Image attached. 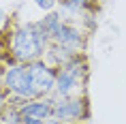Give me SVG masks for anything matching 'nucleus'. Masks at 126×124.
<instances>
[{
  "mask_svg": "<svg viewBox=\"0 0 126 124\" xmlns=\"http://www.w3.org/2000/svg\"><path fill=\"white\" fill-rule=\"evenodd\" d=\"M2 122H4V118H2V111H0V124H2Z\"/></svg>",
  "mask_w": 126,
  "mask_h": 124,
  "instance_id": "nucleus-15",
  "label": "nucleus"
},
{
  "mask_svg": "<svg viewBox=\"0 0 126 124\" xmlns=\"http://www.w3.org/2000/svg\"><path fill=\"white\" fill-rule=\"evenodd\" d=\"M2 86L7 88V92L13 98H36L32 90V84H30V73H28V64L24 62H13L9 60V64L4 66L2 71Z\"/></svg>",
  "mask_w": 126,
  "mask_h": 124,
  "instance_id": "nucleus-4",
  "label": "nucleus"
},
{
  "mask_svg": "<svg viewBox=\"0 0 126 124\" xmlns=\"http://www.w3.org/2000/svg\"><path fill=\"white\" fill-rule=\"evenodd\" d=\"M32 2L41 9V11H45V13H47V11H53V9L58 7L60 0H32Z\"/></svg>",
  "mask_w": 126,
  "mask_h": 124,
  "instance_id": "nucleus-11",
  "label": "nucleus"
},
{
  "mask_svg": "<svg viewBox=\"0 0 126 124\" xmlns=\"http://www.w3.org/2000/svg\"><path fill=\"white\" fill-rule=\"evenodd\" d=\"M75 56H79V53H73L71 49H66V47L51 43V45H49V49H47V53H45V60L49 62V64H53L56 69H58V66L66 64L68 60L75 58Z\"/></svg>",
  "mask_w": 126,
  "mask_h": 124,
  "instance_id": "nucleus-8",
  "label": "nucleus"
},
{
  "mask_svg": "<svg viewBox=\"0 0 126 124\" xmlns=\"http://www.w3.org/2000/svg\"><path fill=\"white\" fill-rule=\"evenodd\" d=\"M2 124H7V122H2Z\"/></svg>",
  "mask_w": 126,
  "mask_h": 124,
  "instance_id": "nucleus-16",
  "label": "nucleus"
},
{
  "mask_svg": "<svg viewBox=\"0 0 126 124\" xmlns=\"http://www.w3.org/2000/svg\"><path fill=\"white\" fill-rule=\"evenodd\" d=\"M21 118H34L47 122L53 113V96H39V98H28L17 107Z\"/></svg>",
  "mask_w": 126,
  "mask_h": 124,
  "instance_id": "nucleus-7",
  "label": "nucleus"
},
{
  "mask_svg": "<svg viewBox=\"0 0 126 124\" xmlns=\"http://www.w3.org/2000/svg\"><path fill=\"white\" fill-rule=\"evenodd\" d=\"M51 45L49 34L39 26V21H26L11 28L7 36V52L13 62H32L45 58L47 49Z\"/></svg>",
  "mask_w": 126,
  "mask_h": 124,
  "instance_id": "nucleus-1",
  "label": "nucleus"
},
{
  "mask_svg": "<svg viewBox=\"0 0 126 124\" xmlns=\"http://www.w3.org/2000/svg\"><path fill=\"white\" fill-rule=\"evenodd\" d=\"M62 124H88V122H62Z\"/></svg>",
  "mask_w": 126,
  "mask_h": 124,
  "instance_id": "nucleus-14",
  "label": "nucleus"
},
{
  "mask_svg": "<svg viewBox=\"0 0 126 124\" xmlns=\"http://www.w3.org/2000/svg\"><path fill=\"white\" fill-rule=\"evenodd\" d=\"M51 118L60 120V122H90L92 111H90L88 94L53 96V113H51Z\"/></svg>",
  "mask_w": 126,
  "mask_h": 124,
  "instance_id": "nucleus-3",
  "label": "nucleus"
},
{
  "mask_svg": "<svg viewBox=\"0 0 126 124\" xmlns=\"http://www.w3.org/2000/svg\"><path fill=\"white\" fill-rule=\"evenodd\" d=\"M9 96H11V94L7 92V88H4V86H2V81H0V111L7 109V105H9Z\"/></svg>",
  "mask_w": 126,
  "mask_h": 124,
  "instance_id": "nucleus-12",
  "label": "nucleus"
},
{
  "mask_svg": "<svg viewBox=\"0 0 126 124\" xmlns=\"http://www.w3.org/2000/svg\"><path fill=\"white\" fill-rule=\"evenodd\" d=\"M88 79H90V64L88 56L79 53L58 66L56 73V88L53 96H77V94H88Z\"/></svg>",
  "mask_w": 126,
  "mask_h": 124,
  "instance_id": "nucleus-2",
  "label": "nucleus"
},
{
  "mask_svg": "<svg viewBox=\"0 0 126 124\" xmlns=\"http://www.w3.org/2000/svg\"><path fill=\"white\" fill-rule=\"evenodd\" d=\"M28 73H30V84H32L34 96H51L56 88V73L58 69L49 64L45 58L28 62Z\"/></svg>",
  "mask_w": 126,
  "mask_h": 124,
  "instance_id": "nucleus-5",
  "label": "nucleus"
},
{
  "mask_svg": "<svg viewBox=\"0 0 126 124\" xmlns=\"http://www.w3.org/2000/svg\"><path fill=\"white\" fill-rule=\"evenodd\" d=\"M88 30L77 21H62V26L58 28V32L51 36V43L56 45H62L71 49L73 53H86L88 47Z\"/></svg>",
  "mask_w": 126,
  "mask_h": 124,
  "instance_id": "nucleus-6",
  "label": "nucleus"
},
{
  "mask_svg": "<svg viewBox=\"0 0 126 124\" xmlns=\"http://www.w3.org/2000/svg\"><path fill=\"white\" fill-rule=\"evenodd\" d=\"M4 21H7V13H4V11L0 9V24H4Z\"/></svg>",
  "mask_w": 126,
  "mask_h": 124,
  "instance_id": "nucleus-13",
  "label": "nucleus"
},
{
  "mask_svg": "<svg viewBox=\"0 0 126 124\" xmlns=\"http://www.w3.org/2000/svg\"><path fill=\"white\" fill-rule=\"evenodd\" d=\"M68 2H73V4L81 7L83 11H96V9H98V2H100V0H68Z\"/></svg>",
  "mask_w": 126,
  "mask_h": 124,
  "instance_id": "nucleus-10",
  "label": "nucleus"
},
{
  "mask_svg": "<svg viewBox=\"0 0 126 124\" xmlns=\"http://www.w3.org/2000/svg\"><path fill=\"white\" fill-rule=\"evenodd\" d=\"M39 21V26L43 28V30H45L47 34H49V39H51L53 34L58 32V28L62 26V15L58 13V11H47L45 15H43V17H41V19H36Z\"/></svg>",
  "mask_w": 126,
  "mask_h": 124,
  "instance_id": "nucleus-9",
  "label": "nucleus"
}]
</instances>
